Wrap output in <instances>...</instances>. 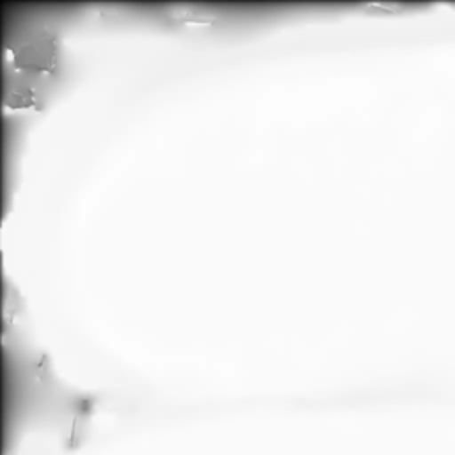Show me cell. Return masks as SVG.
Returning a JSON list of instances; mask_svg holds the SVG:
<instances>
[{
	"label": "cell",
	"mask_w": 455,
	"mask_h": 455,
	"mask_svg": "<svg viewBox=\"0 0 455 455\" xmlns=\"http://www.w3.org/2000/svg\"><path fill=\"white\" fill-rule=\"evenodd\" d=\"M55 46L48 36H36L28 44H23L16 55V62L28 71H48L53 66Z\"/></svg>",
	"instance_id": "cell-1"
},
{
	"label": "cell",
	"mask_w": 455,
	"mask_h": 455,
	"mask_svg": "<svg viewBox=\"0 0 455 455\" xmlns=\"http://www.w3.org/2000/svg\"><path fill=\"white\" fill-rule=\"evenodd\" d=\"M171 20L178 21V23H185V25H213L217 21V14L206 11L201 5H171L169 7V14Z\"/></svg>",
	"instance_id": "cell-2"
}]
</instances>
